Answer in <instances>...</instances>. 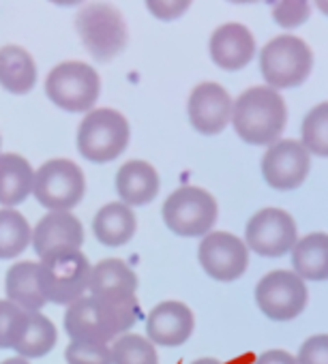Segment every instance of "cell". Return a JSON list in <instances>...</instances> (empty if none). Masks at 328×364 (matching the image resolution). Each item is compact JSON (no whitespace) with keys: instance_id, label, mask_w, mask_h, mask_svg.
I'll return each instance as SVG.
<instances>
[{"instance_id":"cell-13","label":"cell","mask_w":328,"mask_h":364,"mask_svg":"<svg viewBox=\"0 0 328 364\" xmlns=\"http://www.w3.org/2000/svg\"><path fill=\"white\" fill-rule=\"evenodd\" d=\"M204 272L215 281H236L249 268V249L245 240L230 232H211L200 242L198 251Z\"/></svg>"},{"instance_id":"cell-4","label":"cell","mask_w":328,"mask_h":364,"mask_svg":"<svg viewBox=\"0 0 328 364\" xmlns=\"http://www.w3.org/2000/svg\"><path fill=\"white\" fill-rule=\"evenodd\" d=\"M75 28L88 54L99 63L112 60L127 48V22L110 3H92L80 9Z\"/></svg>"},{"instance_id":"cell-38","label":"cell","mask_w":328,"mask_h":364,"mask_svg":"<svg viewBox=\"0 0 328 364\" xmlns=\"http://www.w3.org/2000/svg\"><path fill=\"white\" fill-rule=\"evenodd\" d=\"M191 364H223V362H219V360H215V358H202V360H196V362H191Z\"/></svg>"},{"instance_id":"cell-10","label":"cell","mask_w":328,"mask_h":364,"mask_svg":"<svg viewBox=\"0 0 328 364\" xmlns=\"http://www.w3.org/2000/svg\"><path fill=\"white\" fill-rule=\"evenodd\" d=\"M260 311L273 321H290L307 306V285L290 270H273L260 279L255 287Z\"/></svg>"},{"instance_id":"cell-9","label":"cell","mask_w":328,"mask_h":364,"mask_svg":"<svg viewBox=\"0 0 328 364\" xmlns=\"http://www.w3.org/2000/svg\"><path fill=\"white\" fill-rule=\"evenodd\" d=\"M163 223L183 238L211 234L217 223V200L200 187H181L163 204Z\"/></svg>"},{"instance_id":"cell-23","label":"cell","mask_w":328,"mask_h":364,"mask_svg":"<svg viewBox=\"0 0 328 364\" xmlns=\"http://www.w3.org/2000/svg\"><path fill=\"white\" fill-rule=\"evenodd\" d=\"M37 84V65L20 46L0 48V86L11 95H28Z\"/></svg>"},{"instance_id":"cell-12","label":"cell","mask_w":328,"mask_h":364,"mask_svg":"<svg viewBox=\"0 0 328 364\" xmlns=\"http://www.w3.org/2000/svg\"><path fill=\"white\" fill-rule=\"evenodd\" d=\"M311 169V156L298 139H277L262 156V176L275 191L298 189Z\"/></svg>"},{"instance_id":"cell-26","label":"cell","mask_w":328,"mask_h":364,"mask_svg":"<svg viewBox=\"0 0 328 364\" xmlns=\"http://www.w3.org/2000/svg\"><path fill=\"white\" fill-rule=\"evenodd\" d=\"M33 240L26 217L16 208H0V259L20 257Z\"/></svg>"},{"instance_id":"cell-1","label":"cell","mask_w":328,"mask_h":364,"mask_svg":"<svg viewBox=\"0 0 328 364\" xmlns=\"http://www.w3.org/2000/svg\"><path fill=\"white\" fill-rule=\"evenodd\" d=\"M139 317L137 298L125 302H101L84 296L67 306L65 330L71 341L110 343L127 334Z\"/></svg>"},{"instance_id":"cell-20","label":"cell","mask_w":328,"mask_h":364,"mask_svg":"<svg viewBox=\"0 0 328 364\" xmlns=\"http://www.w3.org/2000/svg\"><path fill=\"white\" fill-rule=\"evenodd\" d=\"M35 169L18 152L0 154V206L16 208L33 193Z\"/></svg>"},{"instance_id":"cell-24","label":"cell","mask_w":328,"mask_h":364,"mask_svg":"<svg viewBox=\"0 0 328 364\" xmlns=\"http://www.w3.org/2000/svg\"><path fill=\"white\" fill-rule=\"evenodd\" d=\"M294 272L305 281H328V234H309L292 249Z\"/></svg>"},{"instance_id":"cell-3","label":"cell","mask_w":328,"mask_h":364,"mask_svg":"<svg viewBox=\"0 0 328 364\" xmlns=\"http://www.w3.org/2000/svg\"><path fill=\"white\" fill-rule=\"evenodd\" d=\"M131 139L129 120L110 107L90 109L78 129V150L90 163H110L118 159Z\"/></svg>"},{"instance_id":"cell-39","label":"cell","mask_w":328,"mask_h":364,"mask_svg":"<svg viewBox=\"0 0 328 364\" xmlns=\"http://www.w3.org/2000/svg\"><path fill=\"white\" fill-rule=\"evenodd\" d=\"M230 3H236V5H251V3H260V0H230Z\"/></svg>"},{"instance_id":"cell-8","label":"cell","mask_w":328,"mask_h":364,"mask_svg":"<svg viewBox=\"0 0 328 364\" xmlns=\"http://www.w3.org/2000/svg\"><path fill=\"white\" fill-rule=\"evenodd\" d=\"M90 262L82 251L56 253L39 262V283L48 302L73 304L84 298L90 281Z\"/></svg>"},{"instance_id":"cell-34","label":"cell","mask_w":328,"mask_h":364,"mask_svg":"<svg viewBox=\"0 0 328 364\" xmlns=\"http://www.w3.org/2000/svg\"><path fill=\"white\" fill-rule=\"evenodd\" d=\"M253 364H298L296 358L283 349H270V351H264L262 355L255 358Z\"/></svg>"},{"instance_id":"cell-2","label":"cell","mask_w":328,"mask_h":364,"mask_svg":"<svg viewBox=\"0 0 328 364\" xmlns=\"http://www.w3.org/2000/svg\"><path fill=\"white\" fill-rule=\"evenodd\" d=\"M287 122L283 97L268 86L245 90L232 107V124L238 137L251 146L275 144Z\"/></svg>"},{"instance_id":"cell-35","label":"cell","mask_w":328,"mask_h":364,"mask_svg":"<svg viewBox=\"0 0 328 364\" xmlns=\"http://www.w3.org/2000/svg\"><path fill=\"white\" fill-rule=\"evenodd\" d=\"M0 364H31L26 358H22V355H16V358H7V360H3Z\"/></svg>"},{"instance_id":"cell-14","label":"cell","mask_w":328,"mask_h":364,"mask_svg":"<svg viewBox=\"0 0 328 364\" xmlns=\"http://www.w3.org/2000/svg\"><path fill=\"white\" fill-rule=\"evenodd\" d=\"M232 99L221 84L202 82L189 95V120L202 135L221 133L232 120Z\"/></svg>"},{"instance_id":"cell-40","label":"cell","mask_w":328,"mask_h":364,"mask_svg":"<svg viewBox=\"0 0 328 364\" xmlns=\"http://www.w3.org/2000/svg\"><path fill=\"white\" fill-rule=\"evenodd\" d=\"M0 144H3V139H0Z\"/></svg>"},{"instance_id":"cell-16","label":"cell","mask_w":328,"mask_h":364,"mask_svg":"<svg viewBox=\"0 0 328 364\" xmlns=\"http://www.w3.org/2000/svg\"><path fill=\"white\" fill-rule=\"evenodd\" d=\"M196 328L194 311L179 300L157 304L146 317V334L152 345L179 347L189 341Z\"/></svg>"},{"instance_id":"cell-32","label":"cell","mask_w":328,"mask_h":364,"mask_svg":"<svg viewBox=\"0 0 328 364\" xmlns=\"http://www.w3.org/2000/svg\"><path fill=\"white\" fill-rule=\"evenodd\" d=\"M298 364H328V334L307 338L296 358Z\"/></svg>"},{"instance_id":"cell-17","label":"cell","mask_w":328,"mask_h":364,"mask_svg":"<svg viewBox=\"0 0 328 364\" xmlns=\"http://www.w3.org/2000/svg\"><path fill=\"white\" fill-rule=\"evenodd\" d=\"M90 298L101 302H125L135 298L137 291V277L127 262L110 257L101 259L90 270L88 281Z\"/></svg>"},{"instance_id":"cell-18","label":"cell","mask_w":328,"mask_h":364,"mask_svg":"<svg viewBox=\"0 0 328 364\" xmlns=\"http://www.w3.org/2000/svg\"><path fill=\"white\" fill-rule=\"evenodd\" d=\"M255 54V39L251 31L238 22L219 26L211 35V58L226 71H238L251 63Z\"/></svg>"},{"instance_id":"cell-15","label":"cell","mask_w":328,"mask_h":364,"mask_svg":"<svg viewBox=\"0 0 328 364\" xmlns=\"http://www.w3.org/2000/svg\"><path fill=\"white\" fill-rule=\"evenodd\" d=\"M31 242L39 259L56 253L80 251L84 242V228L73 213H48L35 225Z\"/></svg>"},{"instance_id":"cell-7","label":"cell","mask_w":328,"mask_h":364,"mask_svg":"<svg viewBox=\"0 0 328 364\" xmlns=\"http://www.w3.org/2000/svg\"><path fill=\"white\" fill-rule=\"evenodd\" d=\"M99 92V73L90 65L80 60L56 65L46 80V95L50 97V101L71 114H88L97 103Z\"/></svg>"},{"instance_id":"cell-27","label":"cell","mask_w":328,"mask_h":364,"mask_svg":"<svg viewBox=\"0 0 328 364\" xmlns=\"http://www.w3.org/2000/svg\"><path fill=\"white\" fill-rule=\"evenodd\" d=\"M112 364H157L154 345L142 334H122L112 345Z\"/></svg>"},{"instance_id":"cell-29","label":"cell","mask_w":328,"mask_h":364,"mask_svg":"<svg viewBox=\"0 0 328 364\" xmlns=\"http://www.w3.org/2000/svg\"><path fill=\"white\" fill-rule=\"evenodd\" d=\"M28 315L18 304L0 300V349H16L28 326Z\"/></svg>"},{"instance_id":"cell-33","label":"cell","mask_w":328,"mask_h":364,"mask_svg":"<svg viewBox=\"0 0 328 364\" xmlns=\"http://www.w3.org/2000/svg\"><path fill=\"white\" fill-rule=\"evenodd\" d=\"M194 0H146V9L163 22H172L176 18H181Z\"/></svg>"},{"instance_id":"cell-30","label":"cell","mask_w":328,"mask_h":364,"mask_svg":"<svg viewBox=\"0 0 328 364\" xmlns=\"http://www.w3.org/2000/svg\"><path fill=\"white\" fill-rule=\"evenodd\" d=\"M65 358L69 364H112V349L110 343L71 341Z\"/></svg>"},{"instance_id":"cell-11","label":"cell","mask_w":328,"mask_h":364,"mask_svg":"<svg viewBox=\"0 0 328 364\" xmlns=\"http://www.w3.org/2000/svg\"><path fill=\"white\" fill-rule=\"evenodd\" d=\"M298 232L292 215L281 208H262L245 228V245L262 257H281L294 249Z\"/></svg>"},{"instance_id":"cell-28","label":"cell","mask_w":328,"mask_h":364,"mask_svg":"<svg viewBox=\"0 0 328 364\" xmlns=\"http://www.w3.org/2000/svg\"><path fill=\"white\" fill-rule=\"evenodd\" d=\"M309 154L328 156V101L315 105L302 120V141Z\"/></svg>"},{"instance_id":"cell-6","label":"cell","mask_w":328,"mask_h":364,"mask_svg":"<svg viewBox=\"0 0 328 364\" xmlns=\"http://www.w3.org/2000/svg\"><path fill=\"white\" fill-rule=\"evenodd\" d=\"M313 69L311 48L294 37L281 35L268 41L260 54V71L268 88H294L300 86Z\"/></svg>"},{"instance_id":"cell-22","label":"cell","mask_w":328,"mask_h":364,"mask_svg":"<svg viewBox=\"0 0 328 364\" xmlns=\"http://www.w3.org/2000/svg\"><path fill=\"white\" fill-rule=\"evenodd\" d=\"M137 228L133 210L122 202H110L92 219V234L103 247H122L127 245Z\"/></svg>"},{"instance_id":"cell-31","label":"cell","mask_w":328,"mask_h":364,"mask_svg":"<svg viewBox=\"0 0 328 364\" xmlns=\"http://www.w3.org/2000/svg\"><path fill=\"white\" fill-rule=\"evenodd\" d=\"M273 20L281 28H298L311 16L309 0H268Z\"/></svg>"},{"instance_id":"cell-21","label":"cell","mask_w":328,"mask_h":364,"mask_svg":"<svg viewBox=\"0 0 328 364\" xmlns=\"http://www.w3.org/2000/svg\"><path fill=\"white\" fill-rule=\"evenodd\" d=\"M7 300L24 309L26 313H41L48 304L39 283V262H18L5 277Z\"/></svg>"},{"instance_id":"cell-37","label":"cell","mask_w":328,"mask_h":364,"mask_svg":"<svg viewBox=\"0 0 328 364\" xmlns=\"http://www.w3.org/2000/svg\"><path fill=\"white\" fill-rule=\"evenodd\" d=\"M313 3H315L317 11H322L324 16H328V0H313Z\"/></svg>"},{"instance_id":"cell-5","label":"cell","mask_w":328,"mask_h":364,"mask_svg":"<svg viewBox=\"0 0 328 364\" xmlns=\"http://www.w3.org/2000/svg\"><path fill=\"white\" fill-rule=\"evenodd\" d=\"M86 191L82 167L71 159H50L35 169L33 196L50 213H71Z\"/></svg>"},{"instance_id":"cell-36","label":"cell","mask_w":328,"mask_h":364,"mask_svg":"<svg viewBox=\"0 0 328 364\" xmlns=\"http://www.w3.org/2000/svg\"><path fill=\"white\" fill-rule=\"evenodd\" d=\"M54 5H60V7H73V5H80L82 0H50Z\"/></svg>"},{"instance_id":"cell-19","label":"cell","mask_w":328,"mask_h":364,"mask_svg":"<svg viewBox=\"0 0 328 364\" xmlns=\"http://www.w3.org/2000/svg\"><path fill=\"white\" fill-rule=\"evenodd\" d=\"M116 193L122 204L146 206L159 193V173L157 169L139 159L127 161L116 171Z\"/></svg>"},{"instance_id":"cell-25","label":"cell","mask_w":328,"mask_h":364,"mask_svg":"<svg viewBox=\"0 0 328 364\" xmlns=\"http://www.w3.org/2000/svg\"><path fill=\"white\" fill-rule=\"evenodd\" d=\"M58 341V330L54 326V321L50 317H46L43 313H31L28 315V326L20 338V343L16 345L18 355L33 360V358H43L48 355Z\"/></svg>"}]
</instances>
